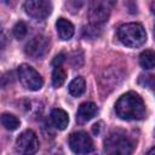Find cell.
Returning a JSON list of instances; mask_svg holds the SVG:
<instances>
[{"mask_svg": "<svg viewBox=\"0 0 155 155\" xmlns=\"http://www.w3.org/2000/svg\"><path fill=\"white\" fill-rule=\"evenodd\" d=\"M116 115L122 120H140L145 115V105L139 94L127 92L115 103Z\"/></svg>", "mask_w": 155, "mask_h": 155, "instance_id": "cell-1", "label": "cell"}, {"mask_svg": "<svg viewBox=\"0 0 155 155\" xmlns=\"http://www.w3.org/2000/svg\"><path fill=\"white\" fill-rule=\"evenodd\" d=\"M134 143L122 130L113 131L104 140V151L107 154H131Z\"/></svg>", "mask_w": 155, "mask_h": 155, "instance_id": "cell-2", "label": "cell"}, {"mask_svg": "<svg viewBox=\"0 0 155 155\" xmlns=\"http://www.w3.org/2000/svg\"><path fill=\"white\" fill-rule=\"evenodd\" d=\"M117 38L128 47H139L147 41V33L139 23H126L117 29Z\"/></svg>", "mask_w": 155, "mask_h": 155, "instance_id": "cell-3", "label": "cell"}, {"mask_svg": "<svg viewBox=\"0 0 155 155\" xmlns=\"http://www.w3.org/2000/svg\"><path fill=\"white\" fill-rule=\"evenodd\" d=\"M116 4V0H90L88 19L93 27L104 24Z\"/></svg>", "mask_w": 155, "mask_h": 155, "instance_id": "cell-4", "label": "cell"}, {"mask_svg": "<svg viewBox=\"0 0 155 155\" xmlns=\"http://www.w3.org/2000/svg\"><path fill=\"white\" fill-rule=\"evenodd\" d=\"M18 78L21 84L29 91H39L44 85L41 75L28 64H21L18 67Z\"/></svg>", "mask_w": 155, "mask_h": 155, "instance_id": "cell-5", "label": "cell"}, {"mask_svg": "<svg viewBox=\"0 0 155 155\" xmlns=\"http://www.w3.org/2000/svg\"><path fill=\"white\" fill-rule=\"evenodd\" d=\"M39 149V139L34 131L25 130L16 139V150L19 154H34Z\"/></svg>", "mask_w": 155, "mask_h": 155, "instance_id": "cell-6", "label": "cell"}, {"mask_svg": "<svg viewBox=\"0 0 155 155\" xmlns=\"http://www.w3.org/2000/svg\"><path fill=\"white\" fill-rule=\"evenodd\" d=\"M69 145L76 154H88L94 149L92 138L84 131L71 133L69 137Z\"/></svg>", "mask_w": 155, "mask_h": 155, "instance_id": "cell-7", "label": "cell"}, {"mask_svg": "<svg viewBox=\"0 0 155 155\" xmlns=\"http://www.w3.org/2000/svg\"><path fill=\"white\" fill-rule=\"evenodd\" d=\"M48 46H50V41L46 36L36 35L28 41V44L25 45L24 52L31 59H39V58H42L48 52Z\"/></svg>", "mask_w": 155, "mask_h": 155, "instance_id": "cell-8", "label": "cell"}, {"mask_svg": "<svg viewBox=\"0 0 155 155\" xmlns=\"http://www.w3.org/2000/svg\"><path fill=\"white\" fill-rule=\"evenodd\" d=\"M24 10L31 18L39 21L45 19L51 12V7L47 0H25Z\"/></svg>", "mask_w": 155, "mask_h": 155, "instance_id": "cell-9", "label": "cell"}, {"mask_svg": "<svg viewBox=\"0 0 155 155\" xmlns=\"http://www.w3.org/2000/svg\"><path fill=\"white\" fill-rule=\"evenodd\" d=\"M96 114H97V105L93 102H85L78 109L76 121L79 124H85L90 121Z\"/></svg>", "mask_w": 155, "mask_h": 155, "instance_id": "cell-10", "label": "cell"}, {"mask_svg": "<svg viewBox=\"0 0 155 155\" xmlns=\"http://www.w3.org/2000/svg\"><path fill=\"white\" fill-rule=\"evenodd\" d=\"M56 28L61 40H69L74 35V25L71 24V22L63 17L58 18V21L56 22Z\"/></svg>", "mask_w": 155, "mask_h": 155, "instance_id": "cell-11", "label": "cell"}, {"mask_svg": "<svg viewBox=\"0 0 155 155\" xmlns=\"http://www.w3.org/2000/svg\"><path fill=\"white\" fill-rule=\"evenodd\" d=\"M51 120H52V124L54 125L56 128L58 130H64L67 126H68V122H69V116L68 114L63 110V109H59V108H56L51 111Z\"/></svg>", "mask_w": 155, "mask_h": 155, "instance_id": "cell-12", "label": "cell"}, {"mask_svg": "<svg viewBox=\"0 0 155 155\" xmlns=\"http://www.w3.org/2000/svg\"><path fill=\"white\" fill-rule=\"evenodd\" d=\"M86 88V82L82 76L75 78L70 84H69V93L74 97H80Z\"/></svg>", "mask_w": 155, "mask_h": 155, "instance_id": "cell-13", "label": "cell"}, {"mask_svg": "<svg viewBox=\"0 0 155 155\" xmlns=\"http://www.w3.org/2000/svg\"><path fill=\"white\" fill-rule=\"evenodd\" d=\"M139 63L144 69H153L155 68V51L145 50L139 56Z\"/></svg>", "mask_w": 155, "mask_h": 155, "instance_id": "cell-14", "label": "cell"}, {"mask_svg": "<svg viewBox=\"0 0 155 155\" xmlns=\"http://www.w3.org/2000/svg\"><path fill=\"white\" fill-rule=\"evenodd\" d=\"M1 124L8 131H15L19 127V120L13 114H8V113H4L1 115Z\"/></svg>", "mask_w": 155, "mask_h": 155, "instance_id": "cell-15", "label": "cell"}, {"mask_svg": "<svg viewBox=\"0 0 155 155\" xmlns=\"http://www.w3.org/2000/svg\"><path fill=\"white\" fill-rule=\"evenodd\" d=\"M65 78H67V74H65V70L62 68V65H56L52 71V85L54 87L62 86L65 81Z\"/></svg>", "mask_w": 155, "mask_h": 155, "instance_id": "cell-16", "label": "cell"}, {"mask_svg": "<svg viewBox=\"0 0 155 155\" xmlns=\"http://www.w3.org/2000/svg\"><path fill=\"white\" fill-rule=\"evenodd\" d=\"M27 33H28V28H27V25H25L24 22L21 21V22H18V23L15 24V27H13V35L18 40L24 39L25 35H27Z\"/></svg>", "mask_w": 155, "mask_h": 155, "instance_id": "cell-17", "label": "cell"}, {"mask_svg": "<svg viewBox=\"0 0 155 155\" xmlns=\"http://www.w3.org/2000/svg\"><path fill=\"white\" fill-rule=\"evenodd\" d=\"M85 0H68V6L71 8L73 12H75V11H79V8H81Z\"/></svg>", "mask_w": 155, "mask_h": 155, "instance_id": "cell-18", "label": "cell"}, {"mask_svg": "<svg viewBox=\"0 0 155 155\" xmlns=\"http://www.w3.org/2000/svg\"><path fill=\"white\" fill-rule=\"evenodd\" d=\"M63 61H64V54L61 53V54H58V56L54 57L52 64H53V67H56V65H62V62H63Z\"/></svg>", "mask_w": 155, "mask_h": 155, "instance_id": "cell-19", "label": "cell"}, {"mask_svg": "<svg viewBox=\"0 0 155 155\" xmlns=\"http://www.w3.org/2000/svg\"><path fill=\"white\" fill-rule=\"evenodd\" d=\"M101 122H98V124H94L93 125V133H99V128H101Z\"/></svg>", "mask_w": 155, "mask_h": 155, "instance_id": "cell-20", "label": "cell"}, {"mask_svg": "<svg viewBox=\"0 0 155 155\" xmlns=\"http://www.w3.org/2000/svg\"><path fill=\"white\" fill-rule=\"evenodd\" d=\"M150 10H151V12L155 15V1L151 2V5H150Z\"/></svg>", "mask_w": 155, "mask_h": 155, "instance_id": "cell-21", "label": "cell"}, {"mask_svg": "<svg viewBox=\"0 0 155 155\" xmlns=\"http://www.w3.org/2000/svg\"><path fill=\"white\" fill-rule=\"evenodd\" d=\"M148 154H155V148H153V149H150V150L148 151Z\"/></svg>", "mask_w": 155, "mask_h": 155, "instance_id": "cell-22", "label": "cell"}, {"mask_svg": "<svg viewBox=\"0 0 155 155\" xmlns=\"http://www.w3.org/2000/svg\"><path fill=\"white\" fill-rule=\"evenodd\" d=\"M154 38H155V27H154Z\"/></svg>", "mask_w": 155, "mask_h": 155, "instance_id": "cell-23", "label": "cell"}]
</instances>
